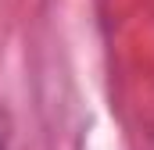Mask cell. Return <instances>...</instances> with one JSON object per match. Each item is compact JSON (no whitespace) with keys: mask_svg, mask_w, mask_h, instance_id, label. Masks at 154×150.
I'll return each instance as SVG.
<instances>
[{"mask_svg":"<svg viewBox=\"0 0 154 150\" xmlns=\"http://www.w3.org/2000/svg\"><path fill=\"white\" fill-rule=\"evenodd\" d=\"M0 150H7V147H4V143H0Z\"/></svg>","mask_w":154,"mask_h":150,"instance_id":"obj_1","label":"cell"}]
</instances>
